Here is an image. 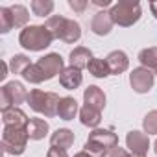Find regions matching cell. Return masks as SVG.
<instances>
[{
	"label": "cell",
	"instance_id": "6da1fadb",
	"mask_svg": "<svg viewBox=\"0 0 157 157\" xmlns=\"http://www.w3.org/2000/svg\"><path fill=\"white\" fill-rule=\"evenodd\" d=\"M65 70V65H63V57L59 54H46L44 57H41L37 63H32L26 72L22 74V78L28 82V83H43V82H48L52 78H56L57 74H61Z\"/></svg>",
	"mask_w": 157,
	"mask_h": 157
},
{
	"label": "cell",
	"instance_id": "7a4b0ae2",
	"mask_svg": "<svg viewBox=\"0 0 157 157\" xmlns=\"http://www.w3.org/2000/svg\"><path fill=\"white\" fill-rule=\"evenodd\" d=\"M46 30L54 35V39H59L63 43H78L82 37V26L72 19H65L63 15H54L48 17L46 21Z\"/></svg>",
	"mask_w": 157,
	"mask_h": 157
},
{
	"label": "cell",
	"instance_id": "3957f363",
	"mask_svg": "<svg viewBox=\"0 0 157 157\" xmlns=\"http://www.w3.org/2000/svg\"><path fill=\"white\" fill-rule=\"evenodd\" d=\"M118 146V137L111 129H93L85 140V150L93 157H107V153Z\"/></svg>",
	"mask_w": 157,
	"mask_h": 157
},
{
	"label": "cell",
	"instance_id": "277c9868",
	"mask_svg": "<svg viewBox=\"0 0 157 157\" xmlns=\"http://www.w3.org/2000/svg\"><path fill=\"white\" fill-rule=\"evenodd\" d=\"M54 41V35L46 30V26H26L19 35V44L30 52H41L48 48Z\"/></svg>",
	"mask_w": 157,
	"mask_h": 157
},
{
	"label": "cell",
	"instance_id": "5b68a950",
	"mask_svg": "<svg viewBox=\"0 0 157 157\" xmlns=\"http://www.w3.org/2000/svg\"><path fill=\"white\" fill-rule=\"evenodd\" d=\"M109 15H111L113 24L128 28V26H133L135 22H139V19L142 15V10H140L139 2H133V0H120V2L111 6Z\"/></svg>",
	"mask_w": 157,
	"mask_h": 157
},
{
	"label": "cell",
	"instance_id": "8992f818",
	"mask_svg": "<svg viewBox=\"0 0 157 157\" xmlns=\"http://www.w3.org/2000/svg\"><path fill=\"white\" fill-rule=\"evenodd\" d=\"M59 102H61V98L56 93H44L41 89H33L28 94V105L35 113H41V115H44L48 118L57 115Z\"/></svg>",
	"mask_w": 157,
	"mask_h": 157
},
{
	"label": "cell",
	"instance_id": "52a82bcc",
	"mask_svg": "<svg viewBox=\"0 0 157 157\" xmlns=\"http://www.w3.org/2000/svg\"><path fill=\"white\" fill-rule=\"evenodd\" d=\"M28 128L4 126L2 131V148L10 155H22L28 144Z\"/></svg>",
	"mask_w": 157,
	"mask_h": 157
},
{
	"label": "cell",
	"instance_id": "ba28073f",
	"mask_svg": "<svg viewBox=\"0 0 157 157\" xmlns=\"http://www.w3.org/2000/svg\"><path fill=\"white\" fill-rule=\"evenodd\" d=\"M28 91L21 82H10L4 87H0V109L8 111L11 107L21 105L22 102H28Z\"/></svg>",
	"mask_w": 157,
	"mask_h": 157
},
{
	"label": "cell",
	"instance_id": "9c48e42d",
	"mask_svg": "<svg viewBox=\"0 0 157 157\" xmlns=\"http://www.w3.org/2000/svg\"><path fill=\"white\" fill-rule=\"evenodd\" d=\"M129 85L135 93L139 94H144L148 93L151 87H153V72L150 68H144V67H139V68H133L131 74H129Z\"/></svg>",
	"mask_w": 157,
	"mask_h": 157
},
{
	"label": "cell",
	"instance_id": "30bf717a",
	"mask_svg": "<svg viewBox=\"0 0 157 157\" xmlns=\"http://www.w3.org/2000/svg\"><path fill=\"white\" fill-rule=\"evenodd\" d=\"M126 146L129 148L131 153H137V155H146L148 148H150V140H148V135L142 133V131H129L126 135Z\"/></svg>",
	"mask_w": 157,
	"mask_h": 157
},
{
	"label": "cell",
	"instance_id": "8fae6325",
	"mask_svg": "<svg viewBox=\"0 0 157 157\" xmlns=\"http://www.w3.org/2000/svg\"><path fill=\"white\" fill-rule=\"evenodd\" d=\"M83 102H85V105L102 113V109L105 107V93L96 85H89L83 91Z\"/></svg>",
	"mask_w": 157,
	"mask_h": 157
},
{
	"label": "cell",
	"instance_id": "7c38bea8",
	"mask_svg": "<svg viewBox=\"0 0 157 157\" xmlns=\"http://www.w3.org/2000/svg\"><path fill=\"white\" fill-rule=\"evenodd\" d=\"M82 82H83L82 70H78V68H74V67H70V65L59 74V83H61L65 89H68V91L78 89V87L82 85Z\"/></svg>",
	"mask_w": 157,
	"mask_h": 157
},
{
	"label": "cell",
	"instance_id": "4fadbf2b",
	"mask_svg": "<svg viewBox=\"0 0 157 157\" xmlns=\"http://www.w3.org/2000/svg\"><path fill=\"white\" fill-rule=\"evenodd\" d=\"M105 61H107L109 72H111V74H117V76L122 74V72H126L128 67H129V59H128L126 52H122V50H113V52L105 57Z\"/></svg>",
	"mask_w": 157,
	"mask_h": 157
},
{
	"label": "cell",
	"instance_id": "5bb4252c",
	"mask_svg": "<svg viewBox=\"0 0 157 157\" xmlns=\"http://www.w3.org/2000/svg\"><path fill=\"white\" fill-rule=\"evenodd\" d=\"M2 122L4 126H15V128H28L30 118L26 117V113L19 107H11L8 111H2Z\"/></svg>",
	"mask_w": 157,
	"mask_h": 157
},
{
	"label": "cell",
	"instance_id": "9a60e30c",
	"mask_svg": "<svg viewBox=\"0 0 157 157\" xmlns=\"http://www.w3.org/2000/svg\"><path fill=\"white\" fill-rule=\"evenodd\" d=\"M91 59H93V52H91L89 48H85V46L74 48V50L70 52V56H68L70 67H74V68H78V70L87 68L89 63H91Z\"/></svg>",
	"mask_w": 157,
	"mask_h": 157
},
{
	"label": "cell",
	"instance_id": "2e32d148",
	"mask_svg": "<svg viewBox=\"0 0 157 157\" xmlns=\"http://www.w3.org/2000/svg\"><path fill=\"white\" fill-rule=\"evenodd\" d=\"M111 28H113V21H111L109 11H98L93 17V22H91L93 33H96V35H107L111 32Z\"/></svg>",
	"mask_w": 157,
	"mask_h": 157
},
{
	"label": "cell",
	"instance_id": "e0dca14e",
	"mask_svg": "<svg viewBox=\"0 0 157 157\" xmlns=\"http://www.w3.org/2000/svg\"><path fill=\"white\" fill-rule=\"evenodd\" d=\"M50 144L56 146V148H63V150H68L72 144H74V133L67 128H61V129H56L50 137Z\"/></svg>",
	"mask_w": 157,
	"mask_h": 157
},
{
	"label": "cell",
	"instance_id": "ac0fdd59",
	"mask_svg": "<svg viewBox=\"0 0 157 157\" xmlns=\"http://www.w3.org/2000/svg\"><path fill=\"white\" fill-rule=\"evenodd\" d=\"M76 115H78V102H76L72 96L61 98L59 107H57V117H59L61 120H72Z\"/></svg>",
	"mask_w": 157,
	"mask_h": 157
},
{
	"label": "cell",
	"instance_id": "d6986e66",
	"mask_svg": "<svg viewBox=\"0 0 157 157\" xmlns=\"http://www.w3.org/2000/svg\"><path fill=\"white\" fill-rule=\"evenodd\" d=\"M48 122L44 118H30L28 122V137L32 140H41L48 133Z\"/></svg>",
	"mask_w": 157,
	"mask_h": 157
},
{
	"label": "cell",
	"instance_id": "ffe728a7",
	"mask_svg": "<svg viewBox=\"0 0 157 157\" xmlns=\"http://www.w3.org/2000/svg\"><path fill=\"white\" fill-rule=\"evenodd\" d=\"M80 120H82L83 126L96 129V128L100 126L102 115H100V111H96V109H93V107H89V105H83V107L80 109Z\"/></svg>",
	"mask_w": 157,
	"mask_h": 157
},
{
	"label": "cell",
	"instance_id": "44dd1931",
	"mask_svg": "<svg viewBox=\"0 0 157 157\" xmlns=\"http://www.w3.org/2000/svg\"><path fill=\"white\" fill-rule=\"evenodd\" d=\"M139 61L144 68H157V46H150V48H144L139 52Z\"/></svg>",
	"mask_w": 157,
	"mask_h": 157
},
{
	"label": "cell",
	"instance_id": "7402d4cb",
	"mask_svg": "<svg viewBox=\"0 0 157 157\" xmlns=\"http://www.w3.org/2000/svg\"><path fill=\"white\" fill-rule=\"evenodd\" d=\"M87 68H89V72L94 78H107L111 74L109 72V67H107V61L105 59H100V57H93Z\"/></svg>",
	"mask_w": 157,
	"mask_h": 157
},
{
	"label": "cell",
	"instance_id": "603a6c76",
	"mask_svg": "<svg viewBox=\"0 0 157 157\" xmlns=\"http://www.w3.org/2000/svg\"><path fill=\"white\" fill-rule=\"evenodd\" d=\"M30 65H32V63H30V59H28L24 54H15V56L10 59V70H11L13 74H21V76H22Z\"/></svg>",
	"mask_w": 157,
	"mask_h": 157
},
{
	"label": "cell",
	"instance_id": "cb8c5ba5",
	"mask_svg": "<svg viewBox=\"0 0 157 157\" xmlns=\"http://www.w3.org/2000/svg\"><path fill=\"white\" fill-rule=\"evenodd\" d=\"M11 15H13V22H15V28H22L26 26V22L30 21V13L24 6L21 4H15L11 6Z\"/></svg>",
	"mask_w": 157,
	"mask_h": 157
},
{
	"label": "cell",
	"instance_id": "d4e9b609",
	"mask_svg": "<svg viewBox=\"0 0 157 157\" xmlns=\"http://www.w3.org/2000/svg\"><path fill=\"white\" fill-rule=\"evenodd\" d=\"M33 15L37 17H44V15H50L52 10H54V2L52 0H33V2L30 4Z\"/></svg>",
	"mask_w": 157,
	"mask_h": 157
},
{
	"label": "cell",
	"instance_id": "484cf974",
	"mask_svg": "<svg viewBox=\"0 0 157 157\" xmlns=\"http://www.w3.org/2000/svg\"><path fill=\"white\" fill-rule=\"evenodd\" d=\"M11 28H15L13 15H11V8H0V32L8 33Z\"/></svg>",
	"mask_w": 157,
	"mask_h": 157
},
{
	"label": "cell",
	"instance_id": "4316f807",
	"mask_svg": "<svg viewBox=\"0 0 157 157\" xmlns=\"http://www.w3.org/2000/svg\"><path fill=\"white\" fill-rule=\"evenodd\" d=\"M142 128L148 135H157V109L150 111L144 120H142Z\"/></svg>",
	"mask_w": 157,
	"mask_h": 157
},
{
	"label": "cell",
	"instance_id": "83f0119b",
	"mask_svg": "<svg viewBox=\"0 0 157 157\" xmlns=\"http://www.w3.org/2000/svg\"><path fill=\"white\" fill-rule=\"evenodd\" d=\"M68 6H70V10H74L76 13H83L89 4H87V0H68Z\"/></svg>",
	"mask_w": 157,
	"mask_h": 157
},
{
	"label": "cell",
	"instance_id": "f1b7e54d",
	"mask_svg": "<svg viewBox=\"0 0 157 157\" xmlns=\"http://www.w3.org/2000/svg\"><path fill=\"white\" fill-rule=\"evenodd\" d=\"M46 157H68V153H67V150H63V148H56V146H52V148L48 150Z\"/></svg>",
	"mask_w": 157,
	"mask_h": 157
},
{
	"label": "cell",
	"instance_id": "f546056e",
	"mask_svg": "<svg viewBox=\"0 0 157 157\" xmlns=\"http://www.w3.org/2000/svg\"><path fill=\"white\" fill-rule=\"evenodd\" d=\"M107 157H131V155L128 153V150H124V148L117 146V148H113V150L107 153Z\"/></svg>",
	"mask_w": 157,
	"mask_h": 157
},
{
	"label": "cell",
	"instance_id": "4dcf8cb0",
	"mask_svg": "<svg viewBox=\"0 0 157 157\" xmlns=\"http://www.w3.org/2000/svg\"><path fill=\"white\" fill-rule=\"evenodd\" d=\"M8 70H10V65L6 61H2V72H0V80H6L8 78Z\"/></svg>",
	"mask_w": 157,
	"mask_h": 157
},
{
	"label": "cell",
	"instance_id": "1f68e13d",
	"mask_svg": "<svg viewBox=\"0 0 157 157\" xmlns=\"http://www.w3.org/2000/svg\"><path fill=\"white\" fill-rule=\"evenodd\" d=\"M91 4H94V6H100V8H107V6H111V0H93Z\"/></svg>",
	"mask_w": 157,
	"mask_h": 157
},
{
	"label": "cell",
	"instance_id": "d6a6232c",
	"mask_svg": "<svg viewBox=\"0 0 157 157\" xmlns=\"http://www.w3.org/2000/svg\"><path fill=\"white\" fill-rule=\"evenodd\" d=\"M150 10H151V13H153V17L157 19V2H151V4H150Z\"/></svg>",
	"mask_w": 157,
	"mask_h": 157
},
{
	"label": "cell",
	"instance_id": "836d02e7",
	"mask_svg": "<svg viewBox=\"0 0 157 157\" xmlns=\"http://www.w3.org/2000/svg\"><path fill=\"white\" fill-rule=\"evenodd\" d=\"M74 157H93V155H89L87 151H80V153H76Z\"/></svg>",
	"mask_w": 157,
	"mask_h": 157
},
{
	"label": "cell",
	"instance_id": "e575fe53",
	"mask_svg": "<svg viewBox=\"0 0 157 157\" xmlns=\"http://www.w3.org/2000/svg\"><path fill=\"white\" fill-rule=\"evenodd\" d=\"M153 151H155V153H157V140H155V142H153Z\"/></svg>",
	"mask_w": 157,
	"mask_h": 157
},
{
	"label": "cell",
	"instance_id": "d590c367",
	"mask_svg": "<svg viewBox=\"0 0 157 157\" xmlns=\"http://www.w3.org/2000/svg\"><path fill=\"white\" fill-rule=\"evenodd\" d=\"M131 157H146V155H137V153H131Z\"/></svg>",
	"mask_w": 157,
	"mask_h": 157
}]
</instances>
